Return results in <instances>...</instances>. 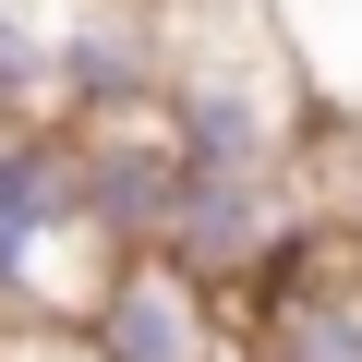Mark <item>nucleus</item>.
<instances>
[{
  "label": "nucleus",
  "instance_id": "nucleus-1",
  "mask_svg": "<svg viewBox=\"0 0 362 362\" xmlns=\"http://www.w3.org/2000/svg\"><path fill=\"white\" fill-rule=\"evenodd\" d=\"M61 242H85V218H73V133H61V121H13V133H0V314L61 326V302H73ZM85 254H97V242H85ZM97 266H109V254H97Z\"/></svg>",
  "mask_w": 362,
  "mask_h": 362
},
{
  "label": "nucleus",
  "instance_id": "nucleus-3",
  "mask_svg": "<svg viewBox=\"0 0 362 362\" xmlns=\"http://www.w3.org/2000/svg\"><path fill=\"white\" fill-rule=\"evenodd\" d=\"M169 194H181V157L157 145V121L73 133V218H85V242H97V254H157Z\"/></svg>",
  "mask_w": 362,
  "mask_h": 362
},
{
  "label": "nucleus",
  "instance_id": "nucleus-5",
  "mask_svg": "<svg viewBox=\"0 0 362 362\" xmlns=\"http://www.w3.org/2000/svg\"><path fill=\"white\" fill-rule=\"evenodd\" d=\"M49 121V13L37 0H0V133Z\"/></svg>",
  "mask_w": 362,
  "mask_h": 362
},
{
  "label": "nucleus",
  "instance_id": "nucleus-2",
  "mask_svg": "<svg viewBox=\"0 0 362 362\" xmlns=\"http://www.w3.org/2000/svg\"><path fill=\"white\" fill-rule=\"evenodd\" d=\"M73 338H85V362H206L218 326H206V290L169 254H109L97 290L73 302Z\"/></svg>",
  "mask_w": 362,
  "mask_h": 362
},
{
  "label": "nucleus",
  "instance_id": "nucleus-4",
  "mask_svg": "<svg viewBox=\"0 0 362 362\" xmlns=\"http://www.w3.org/2000/svg\"><path fill=\"white\" fill-rule=\"evenodd\" d=\"M254 362H362V290H326V278L266 290V314H254Z\"/></svg>",
  "mask_w": 362,
  "mask_h": 362
}]
</instances>
